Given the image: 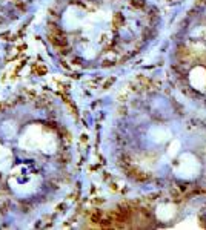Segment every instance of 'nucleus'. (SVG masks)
Masks as SVG:
<instances>
[{"instance_id":"nucleus-1","label":"nucleus","mask_w":206,"mask_h":230,"mask_svg":"<svg viewBox=\"0 0 206 230\" xmlns=\"http://www.w3.org/2000/svg\"><path fill=\"white\" fill-rule=\"evenodd\" d=\"M129 5L135 9H143L146 3H145V0H129Z\"/></svg>"}]
</instances>
